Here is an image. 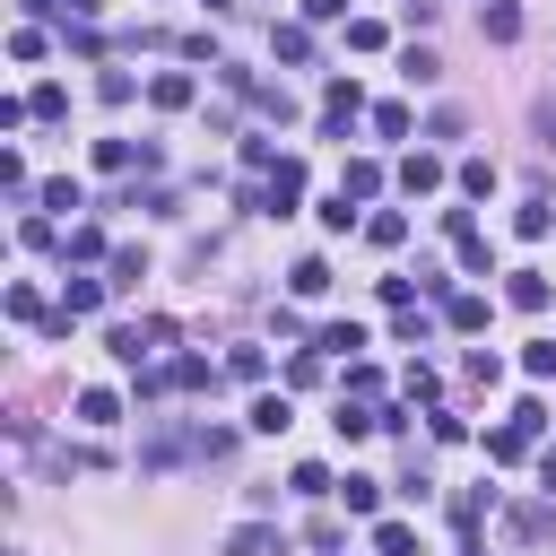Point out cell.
Here are the masks:
<instances>
[{
	"instance_id": "cell-1",
	"label": "cell",
	"mask_w": 556,
	"mask_h": 556,
	"mask_svg": "<svg viewBox=\"0 0 556 556\" xmlns=\"http://www.w3.org/2000/svg\"><path fill=\"white\" fill-rule=\"evenodd\" d=\"M165 339H174V321H122V330H104V348H113L122 365H148Z\"/></svg>"
},
{
	"instance_id": "cell-2",
	"label": "cell",
	"mask_w": 556,
	"mask_h": 556,
	"mask_svg": "<svg viewBox=\"0 0 556 556\" xmlns=\"http://www.w3.org/2000/svg\"><path fill=\"white\" fill-rule=\"evenodd\" d=\"M295 200H304V165H295V156H278V165L261 174V208H269V217H287Z\"/></svg>"
},
{
	"instance_id": "cell-3",
	"label": "cell",
	"mask_w": 556,
	"mask_h": 556,
	"mask_svg": "<svg viewBox=\"0 0 556 556\" xmlns=\"http://www.w3.org/2000/svg\"><path fill=\"white\" fill-rule=\"evenodd\" d=\"M356 113H365V87H356V78H330V87H321V122L348 139V122H356Z\"/></svg>"
},
{
	"instance_id": "cell-4",
	"label": "cell",
	"mask_w": 556,
	"mask_h": 556,
	"mask_svg": "<svg viewBox=\"0 0 556 556\" xmlns=\"http://www.w3.org/2000/svg\"><path fill=\"white\" fill-rule=\"evenodd\" d=\"M400 191H408V200L443 191V156H434V148H408V156H400Z\"/></svg>"
},
{
	"instance_id": "cell-5",
	"label": "cell",
	"mask_w": 556,
	"mask_h": 556,
	"mask_svg": "<svg viewBox=\"0 0 556 556\" xmlns=\"http://www.w3.org/2000/svg\"><path fill=\"white\" fill-rule=\"evenodd\" d=\"M191 96H200V87H191V70H156V78H148V104H156V113H182Z\"/></svg>"
},
{
	"instance_id": "cell-6",
	"label": "cell",
	"mask_w": 556,
	"mask_h": 556,
	"mask_svg": "<svg viewBox=\"0 0 556 556\" xmlns=\"http://www.w3.org/2000/svg\"><path fill=\"white\" fill-rule=\"evenodd\" d=\"M243 426H252V434H287V426H295V408H287V391H261Z\"/></svg>"
},
{
	"instance_id": "cell-7",
	"label": "cell",
	"mask_w": 556,
	"mask_h": 556,
	"mask_svg": "<svg viewBox=\"0 0 556 556\" xmlns=\"http://www.w3.org/2000/svg\"><path fill=\"white\" fill-rule=\"evenodd\" d=\"M339 191H348V200H374V191H382V165H374V156H348V165H339Z\"/></svg>"
},
{
	"instance_id": "cell-8",
	"label": "cell",
	"mask_w": 556,
	"mask_h": 556,
	"mask_svg": "<svg viewBox=\"0 0 556 556\" xmlns=\"http://www.w3.org/2000/svg\"><path fill=\"white\" fill-rule=\"evenodd\" d=\"M504 295H513L521 313H547V295H556V287H547V269H513V287H504Z\"/></svg>"
},
{
	"instance_id": "cell-9",
	"label": "cell",
	"mask_w": 556,
	"mask_h": 556,
	"mask_svg": "<svg viewBox=\"0 0 556 556\" xmlns=\"http://www.w3.org/2000/svg\"><path fill=\"white\" fill-rule=\"evenodd\" d=\"M313 348H321V356H348V365H356L365 330H356V321H321V330H313Z\"/></svg>"
},
{
	"instance_id": "cell-10",
	"label": "cell",
	"mask_w": 556,
	"mask_h": 556,
	"mask_svg": "<svg viewBox=\"0 0 556 556\" xmlns=\"http://www.w3.org/2000/svg\"><path fill=\"white\" fill-rule=\"evenodd\" d=\"M208 382H217L208 356H174V365H165V391H208Z\"/></svg>"
},
{
	"instance_id": "cell-11",
	"label": "cell",
	"mask_w": 556,
	"mask_h": 556,
	"mask_svg": "<svg viewBox=\"0 0 556 556\" xmlns=\"http://www.w3.org/2000/svg\"><path fill=\"white\" fill-rule=\"evenodd\" d=\"M78 426H122V391H78Z\"/></svg>"
},
{
	"instance_id": "cell-12",
	"label": "cell",
	"mask_w": 556,
	"mask_h": 556,
	"mask_svg": "<svg viewBox=\"0 0 556 556\" xmlns=\"http://www.w3.org/2000/svg\"><path fill=\"white\" fill-rule=\"evenodd\" d=\"M96 304H104V278H70V287H61V313H70V321H87Z\"/></svg>"
},
{
	"instance_id": "cell-13",
	"label": "cell",
	"mask_w": 556,
	"mask_h": 556,
	"mask_svg": "<svg viewBox=\"0 0 556 556\" xmlns=\"http://www.w3.org/2000/svg\"><path fill=\"white\" fill-rule=\"evenodd\" d=\"M530 443H539V434H530V426H513V417H504V426H495V434H486V460H521V452H530Z\"/></svg>"
},
{
	"instance_id": "cell-14",
	"label": "cell",
	"mask_w": 556,
	"mask_h": 556,
	"mask_svg": "<svg viewBox=\"0 0 556 556\" xmlns=\"http://www.w3.org/2000/svg\"><path fill=\"white\" fill-rule=\"evenodd\" d=\"M226 556H278V530H269V521H243V530L226 539Z\"/></svg>"
},
{
	"instance_id": "cell-15",
	"label": "cell",
	"mask_w": 556,
	"mask_h": 556,
	"mask_svg": "<svg viewBox=\"0 0 556 556\" xmlns=\"http://www.w3.org/2000/svg\"><path fill=\"white\" fill-rule=\"evenodd\" d=\"M486 43H521V9L513 0H486Z\"/></svg>"
},
{
	"instance_id": "cell-16",
	"label": "cell",
	"mask_w": 556,
	"mask_h": 556,
	"mask_svg": "<svg viewBox=\"0 0 556 556\" xmlns=\"http://www.w3.org/2000/svg\"><path fill=\"white\" fill-rule=\"evenodd\" d=\"M139 278H148V252H139V243H122V252H113V278H104V287H122V295H130Z\"/></svg>"
},
{
	"instance_id": "cell-17",
	"label": "cell",
	"mask_w": 556,
	"mask_h": 556,
	"mask_svg": "<svg viewBox=\"0 0 556 556\" xmlns=\"http://www.w3.org/2000/svg\"><path fill=\"white\" fill-rule=\"evenodd\" d=\"M443 321L452 330H486V295H443Z\"/></svg>"
},
{
	"instance_id": "cell-18",
	"label": "cell",
	"mask_w": 556,
	"mask_h": 556,
	"mask_svg": "<svg viewBox=\"0 0 556 556\" xmlns=\"http://www.w3.org/2000/svg\"><path fill=\"white\" fill-rule=\"evenodd\" d=\"M287 486H295V495H339V478H330L321 460H295V469H287Z\"/></svg>"
},
{
	"instance_id": "cell-19",
	"label": "cell",
	"mask_w": 556,
	"mask_h": 556,
	"mask_svg": "<svg viewBox=\"0 0 556 556\" xmlns=\"http://www.w3.org/2000/svg\"><path fill=\"white\" fill-rule=\"evenodd\" d=\"M556 530V504H513V539H547Z\"/></svg>"
},
{
	"instance_id": "cell-20",
	"label": "cell",
	"mask_w": 556,
	"mask_h": 556,
	"mask_svg": "<svg viewBox=\"0 0 556 556\" xmlns=\"http://www.w3.org/2000/svg\"><path fill=\"white\" fill-rule=\"evenodd\" d=\"M374 556H417V530L408 521H374Z\"/></svg>"
},
{
	"instance_id": "cell-21",
	"label": "cell",
	"mask_w": 556,
	"mask_h": 556,
	"mask_svg": "<svg viewBox=\"0 0 556 556\" xmlns=\"http://www.w3.org/2000/svg\"><path fill=\"white\" fill-rule=\"evenodd\" d=\"M339 495H348V513H374V504H382V478H356V469H348Z\"/></svg>"
},
{
	"instance_id": "cell-22",
	"label": "cell",
	"mask_w": 556,
	"mask_h": 556,
	"mask_svg": "<svg viewBox=\"0 0 556 556\" xmlns=\"http://www.w3.org/2000/svg\"><path fill=\"white\" fill-rule=\"evenodd\" d=\"M269 43H278V61H313V26H278Z\"/></svg>"
},
{
	"instance_id": "cell-23",
	"label": "cell",
	"mask_w": 556,
	"mask_h": 556,
	"mask_svg": "<svg viewBox=\"0 0 556 556\" xmlns=\"http://www.w3.org/2000/svg\"><path fill=\"white\" fill-rule=\"evenodd\" d=\"M0 191H9V200H26V191H35V182H26V156H17V148H0Z\"/></svg>"
},
{
	"instance_id": "cell-24",
	"label": "cell",
	"mask_w": 556,
	"mask_h": 556,
	"mask_svg": "<svg viewBox=\"0 0 556 556\" xmlns=\"http://www.w3.org/2000/svg\"><path fill=\"white\" fill-rule=\"evenodd\" d=\"M35 200H43V208H87V191H78V182H70V174H52V182H43V191H35Z\"/></svg>"
},
{
	"instance_id": "cell-25",
	"label": "cell",
	"mask_w": 556,
	"mask_h": 556,
	"mask_svg": "<svg viewBox=\"0 0 556 556\" xmlns=\"http://www.w3.org/2000/svg\"><path fill=\"white\" fill-rule=\"evenodd\" d=\"M400 235H408V217H400V208H382V217H365V243H382V252H391Z\"/></svg>"
},
{
	"instance_id": "cell-26",
	"label": "cell",
	"mask_w": 556,
	"mask_h": 556,
	"mask_svg": "<svg viewBox=\"0 0 556 556\" xmlns=\"http://www.w3.org/2000/svg\"><path fill=\"white\" fill-rule=\"evenodd\" d=\"M287 287H295V295H321V287H330V261H295Z\"/></svg>"
},
{
	"instance_id": "cell-27",
	"label": "cell",
	"mask_w": 556,
	"mask_h": 556,
	"mask_svg": "<svg viewBox=\"0 0 556 556\" xmlns=\"http://www.w3.org/2000/svg\"><path fill=\"white\" fill-rule=\"evenodd\" d=\"M521 374H530V382H556V339H539V348H521Z\"/></svg>"
},
{
	"instance_id": "cell-28",
	"label": "cell",
	"mask_w": 556,
	"mask_h": 556,
	"mask_svg": "<svg viewBox=\"0 0 556 556\" xmlns=\"http://www.w3.org/2000/svg\"><path fill=\"white\" fill-rule=\"evenodd\" d=\"M348 43H356V52H382L391 35H382V17H348Z\"/></svg>"
},
{
	"instance_id": "cell-29",
	"label": "cell",
	"mask_w": 556,
	"mask_h": 556,
	"mask_svg": "<svg viewBox=\"0 0 556 556\" xmlns=\"http://www.w3.org/2000/svg\"><path fill=\"white\" fill-rule=\"evenodd\" d=\"M460 191H469V200H486V191H495V165H486V156H469V165H460Z\"/></svg>"
},
{
	"instance_id": "cell-30",
	"label": "cell",
	"mask_w": 556,
	"mask_h": 556,
	"mask_svg": "<svg viewBox=\"0 0 556 556\" xmlns=\"http://www.w3.org/2000/svg\"><path fill=\"white\" fill-rule=\"evenodd\" d=\"M452 252H460V269H495V261H486V235H478V226H469V235H452Z\"/></svg>"
},
{
	"instance_id": "cell-31",
	"label": "cell",
	"mask_w": 556,
	"mask_h": 556,
	"mask_svg": "<svg viewBox=\"0 0 556 556\" xmlns=\"http://www.w3.org/2000/svg\"><path fill=\"white\" fill-rule=\"evenodd\" d=\"M9 321H52V313H43V295H35V287H9Z\"/></svg>"
},
{
	"instance_id": "cell-32",
	"label": "cell",
	"mask_w": 556,
	"mask_h": 556,
	"mask_svg": "<svg viewBox=\"0 0 556 556\" xmlns=\"http://www.w3.org/2000/svg\"><path fill=\"white\" fill-rule=\"evenodd\" d=\"M226 374H235V382H261V374H269V356H261V348H235V356H226Z\"/></svg>"
},
{
	"instance_id": "cell-33",
	"label": "cell",
	"mask_w": 556,
	"mask_h": 556,
	"mask_svg": "<svg viewBox=\"0 0 556 556\" xmlns=\"http://www.w3.org/2000/svg\"><path fill=\"white\" fill-rule=\"evenodd\" d=\"M9 61H43V26H17L9 35Z\"/></svg>"
},
{
	"instance_id": "cell-34",
	"label": "cell",
	"mask_w": 556,
	"mask_h": 556,
	"mask_svg": "<svg viewBox=\"0 0 556 556\" xmlns=\"http://www.w3.org/2000/svg\"><path fill=\"white\" fill-rule=\"evenodd\" d=\"M26 104H35V122H61V113H70V96H61V87H35Z\"/></svg>"
},
{
	"instance_id": "cell-35",
	"label": "cell",
	"mask_w": 556,
	"mask_h": 556,
	"mask_svg": "<svg viewBox=\"0 0 556 556\" xmlns=\"http://www.w3.org/2000/svg\"><path fill=\"white\" fill-rule=\"evenodd\" d=\"M374 130L382 139H408V104H374Z\"/></svg>"
},
{
	"instance_id": "cell-36",
	"label": "cell",
	"mask_w": 556,
	"mask_h": 556,
	"mask_svg": "<svg viewBox=\"0 0 556 556\" xmlns=\"http://www.w3.org/2000/svg\"><path fill=\"white\" fill-rule=\"evenodd\" d=\"M547 226H556V217H547V200H530V208H521V217H513V235H530V243H539V235H547Z\"/></svg>"
},
{
	"instance_id": "cell-37",
	"label": "cell",
	"mask_w": 556,
	"mask_h": 556,
	"mask_svg": "<svg viewBox=\"0 0 556 556\" xmlns=\"http://www.w3.org/2000/svg\"><path fill=\"white\" fill-rule=\"evenodd\" d=\"M70 261H104V235L96 226H70Z\"/></svg>"
},
{
	"instance_id": "cell-38",
	"label": "cell",
	"mask_w": 556,
	"mask_h": 556,
	"mask_svg": "<svg viewBox=\"0 0 556 556\" xmlns=\"http://www.w3.org/2000/svg\"><path fill=\"white\" fill-rule=\"evenodd\" d=\"M530 122H539V139H547V148H556V87H547V96H539V104H530Z\"/></svg>"
},
{
	"instance_id": "cell-39",
	"label": "cell",
	"mask_w": 556,
	"mask_h": 556,
	"mask_svg": "<svg viewBox=\"0 0 556 556\" xmlns=\"http://www.w3.org/2000/svg\"><path fill=\"white\" fill-rule=\"evenodd\" d=\"M304 17H348V0H304Z\"/></svg>"
},
{
	"instance_id": "cell-40",
	"label": "cell",
	"mask_w": 556,
	"mask_h": 556,
	"mask_svg": "<svg viewBox=\"0 0 556 556\" xmlns=\"http://www.w3.org/2000/svg\"><path fill=\"white\" fill-rule=\"evenodd\" d=\"M17 9H26V26H35V17H52V9H61V0H17Z\"/></svg>"
},
{
	"instance_id": "cell-41",
	"label": "cell",
	"mask_w": 556,
	"mask_h": 556,
	"mask_svg": "<svg viewBox=\"0 0 556 556\" xmlns=\"http://www.w3.org/2000/svg\"><path fill=\"white\" fill-rule=\"evenodd\" d=\"M539 486H547V495H556V452H539Z\"/></svg>"
},
{
	"instance_id": "cell-42",
	"label": "cell",
	"mask_w": 556,
	"mask_h": 556,
	"mask_svg": "<svg viewBox=\"0 0 556 556\" xmlns=\"http://www.w3.org/2000/svg\"><path fill=\"white\" fill-rule=\"evenodd\" d=\"M61 9H70V17H96V9H104V0H61Z\"/></svg>"
}]
</instances>
